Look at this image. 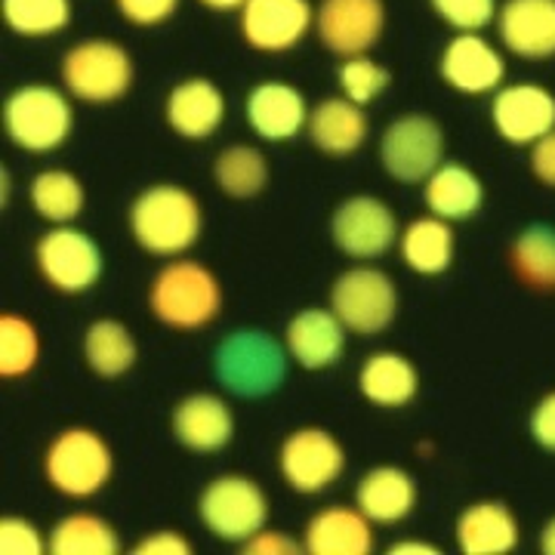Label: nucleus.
Returning <instances> with one entry per match:
<instances>
[{
    "label": "nucleus",
    "instance_id": "6",
    "mask_svg": "<svg viewBox=\"0 0 555 555\" xmlns=\"http://www.w3.org/2000/svg\"><path fill=\"white\" fill-rule=\"evenodd\" d=\"M62 87L80 102L108 105L124 100L133 87V56L118 40L87 38L68 47L60 65Z\"/></svg>",
    "mask_w": 555,
    "mask_h": 555
},
{
    "label": "nucleus",
    "instance_id": "17",
    "mask_svg": "<svg viewBox=\"0 0 555 555\" xmlns=\"http://www.w3.org/2000/svg\"><path fill=\"white\" fill-rule=\"evenodd\" d=\"M309 102L299 93L294 83L287 80H259L250 87L247 100H244V118L247 127L257 133L262 142H291L309 127Z\"/></svg>",
    "mask_w": 555,
    "mask_h": 555
},
{
    "label": "nucleus",
    "instance_id": "26",
    "mask_svg": "<svg viewBox=\"0 0 555 555\" xmlns=\"http://www.w3.org/2000/svg\"><path fill=\"white\" fill-rule=\"evenodd\" d=\"M356 506L374 525H398L414 513L416 481L401 466H374L356 488Z\"/></svg>",
    "mask_w": 555,
    "mask_h": 555
},
{
    "label": "nucleus",
    "instance_id": "12",
    "mask_svg": "<svg viewBox=\"0 0 555 555\" xmlns=\"http://www.w3.org/2000/svg\"><path fill=\"white\" fill-rule=\"evenodd\" d=\"M331 238L339 254L358 262L386 257L401 238L396 210L377 195H352L331 214Z\"/></svg>",
    "mask_w": 555,
    "mask_h": 555
},
{
    "label": "nucleus",
    "instance_id": "28",
    "mask_svg": "<svg viewBox=\"0 0 555 555\" xmlns=\"http://www.w3.org/2000/svg\"><path fill=\"white\" fill-rule=\"evenodd\" d=\"M423 201L429 214L448 222H463V219L478 217L485 204V182L478 179L476 170L444 160L436 173L423 182Z\"/></svg>",
    "mask_w": 555,
    "mask_h": 555
},
{
    "label": "nucleus",
    "instance_id": "42",
    "mask_svg": "<svg viewBox=\"0 0 555 555\" xmlns=\"http://www.w3.org/2000/svg\"><path fill=\"white\" fill-rule=\"evenodd\" d=\"M133 555H192V543L179 531L160 528L155 534H145L137 546L130 550Z\"/></svg>",
    "mask_w": 555,
    "mask_h": 555
},
{
    "label": "nucleus",
    "instance_id": "16",
    "mask_svg": "<svg viewBox=\"0 0 555 555\" xmlns=\"http://www.w3.org/2000/svg\"><path fill=\"white\" fill-rule=\"evenodd\" d=\"M438 75L460 96H488L506 80V60L481 31H456L438 56Z\"/></svg>",
    "mask_w": 555,
    "mask_h": 555
},
{
    "label": "nucleus",
    "instance_id": "22",
    "mask_svg": "<svg viewBox=\"0 0 555 555\" xmlns=\"http://www.w3.org/2000/svg\"><path fill=\"white\" fill-rule=\"evenodd\" d=\"M454 537L463 555H506L518 546L521 528L503 500H476L456 516Z\"/></svg>",
    "mask_w": 555,
    "mask_h": 555
},
{
    "label": "nucleus",
    "instance_id": "18",
    "mask_svg": "<svg viewBox=\"0 0 555 555\" xmlns=\"http://www.w3.org/2000/svg\"><path fill=\"white\" fill-rule=\"evenodd\" d=\"M496 38L518 60H553L555 0H503L496 13Z\"/></svg>",
    "mask_w": 555,
    "mask_h": 555
},
{
    "label": "nucleus",
    "instance_id": "36",
    "mask_svg": "<svg viewBox=\"0 0 555 555\" xmlns=\"http://www.w3.org/2000/svg\"><path fill=\"white\" fill-rule=\"evenodd\" d=\"M337 83L346 100L358 102V105H371L392 83V72L386 65H379L377 60H371L367 53H361V56H349V60L339 62Z\"/></svg>",
    "mask_w": 555,
    "mask_h": 555
},
{
    "label": "nucleus",
    "instance_id": "15",
    "mask_svg": "<svg viewBox=\"0 0 555 555\" xmlns=\"http://www.w3.org/2000/svg\"><path fill=\"white\" fill-rule=\"evenodd\" d=\"M241 38L259 53H287L315 28L312 0H247L238 10Z\"/></svg>",
    "mask_w": 555,
    "mask_h": 555
},
{
    "label": "nucleus",
    "instance_id": "29",
    "mask_svg": "<svg viewBox=\"0 0 555 555\" xmlns=\"http://www.w3.org/2000/svg\"><path fill=\"white\" fill-rule=\"evenodd\" d=\"M83 361L102 379H118L133 371L139 346L130 327L118 318H96L83 331Z\"/></svg>",
    "mask_w": 555,
    "mask_h": 555
},
{
    "label": "nucleus",
    "instance_id": "43",
    "mask_svg": "<svg viewBox=\"0 0 555 555\" xmlns=\"http://www.w3.org/2000/svg\"><path fill=\"white\" fill-rule=\"evenodd\" d=\"M528 164H531L537 182H543L546 189H555V130H550L546 137L537 139L531 145Z\"/></svg>",
    "mask_w": 555,
    "mask_h": 555
},
{
    "label": "nucleus",
    "instance_id": "45",
    "mask_svg": "<svg viewBox=\"0 0 555 555\" xmlns=\"http://www.w3.org/2000/svg\"><path fill=\"white\" fill-rule=\"evenodd\" d=\"M198 3L207 7V10H214V13H238L247 0H198Z\"/></svg>",
    "mask_w": 555,
    "mask_h": 555
},
{
    "label": "nucleus",
    "instance_id": "14",
    "mask_svg": "<svg viewBox=\"0 0 555 555\" xmlns=\"http://www.w3.org/2000/svg\"><path fill=\"white\" fill-rule=\"evenodd\" d=\"M491 124L506 145L531 149L555 130V96L534 80L503 83L491 100Z\"/></svg>",
    "mask_w": 555,
    "mask_h": 555
},
{
    "label": "nucleus",
    "instance_id": "24",
    "mask_svg": "<svg viewBox=\"0 0 555 555\" xmlns=\"http://www.w3.org/2000/svg\"><path fill=\"white\" fill-rule=\"evenodd\" d=\"M356 383L361 398L383 411L408 408L420 392V374H416L414 361L396 349H379L364 358Z\"/></svg>",
    "mask_w": 555,
    "mask_h": 555
},
{
    "label": "nucleus",
    "instance_id": "2",
    "mask_svg": "<svg viewBox=\"0 0 555 555\" xmlns=\"http://www.w3.org/2000/svg\"><path fill=\"white\" fill-rule=\"evenodd\" d=\"M291 352L284 339H275L259 327H238L219 339L214 349V377L235 398L275 396L291 371Z\"/></svg>",
    "mask_w": 555,
    "mask_h": 555
},
{
    "label": "nucleus",
    "instance_id": "34",
    "mask_svg": "<svg viewBox=\"0 0 555 555\" xmlns=\"http://www.w3.org/2000/svg\"><path fill=\"white\" fill-rule=\"evenodd\" d=\"M0 13L20 38H53L72 22V0H0Z\"/></svg>",
    "mask_w": 555,
    "mask_h": 555
},
{
    "label": "nucleus",
    "instance_id": "30",
    "mask_svg": "<svg viewBox=\"0 0 555 555\" xmlns=\"http://www.w3.org/2000/svg\"><path fill=\"white\" fill-rule=\"evenodd\" d=\"M509 266L525 287L537 294H555V225H525L509 247Z\"/></svg>",
    "mask_w": 555,
    "mask_h": 555
},
{
    "label": "nucleus",
    "instance_id": "4",
    "mask_svg": "<svg viewBox=\"0 0 555 555\" xmlns=\"http://www.w3.org/2000/svg\"><path fill=\"white\" fill-rule=\"evenodd\" d=\"M72 93L53 83H22L3 102V130L10 142L28 155H50L62 149L75 130Z\"/></svg>",
    "mask_w": 555,
    "mask_h": 555
},
{
    "label": "nucleus",
    "instance_id": "35",
    "mask_svg": "<svg viewBox=\"0 0 555 555\" xmlns=\"http://www.w3.org/2000/svg\"><path fill=\"white\" fill-rule=\"evenodd\" d=\"M40 361L38 327L20 312L0 315V377H28Z\"/></svg>",
    "mask_w": 555,
    "mask_h": 555
},
{
    "label": "nucleus",
    "instance_id": "46",
    "mask_svg": "<svg viewBox=\"0 0 555 555\" xmlns=\"http://www.w3.org/2000/svg\"><path fill=\"white\" fill-rule=\"evenodd\" d=\"M540 550L546 555H555V516L543 525V531H540Z\"/></svg>",
    "mask_w": 555,
    "mask_h": 555
},
{
    "label": "nucleus",
    "instance_id": "23",
    "mask_svg": "<svg viewBox=\"0 0 555 555\" xmlns=\"http://www.w3.org/2000/svg\"><path fill=\"white\" fill-rule=\"evenodd\" d=\"M309 555H367L374 553V521L358 506H327L302 528Z\"/></svg>",
    "mask_w": 555,
    "mask_h": 555
},
{
    "label": "nucleus",
    "instance_id": "11",
    "mask_svg": "<svg viewBox=\"0 0 555 555\" xmlns=\"http://www.w3.org/2000/svg\"><path fill=\"white\" fill-rule=\"evenodd\" d=\"M278 473L297 494H321L346 473V448L324 426H299L278 448Z\"/></svg>",
    "mask_w": 555,
    "mask_h": 555
},
{
    "label": "nucleus",
    "instance_id": "44",
    "mask_svg": "<svg viewBox=\"0 0 555 555\" xmlns=\"http://www.w3.org/2000/svg\"><path fill=\"white\" fill-rule=\"evenodd\" d=\"M389 555H438L436 543H426V540H401V543H392Z\"/></svg>",
    "mask_w": 555,
    "mask_h": 555
},
{
    "label": "nucleus",
    "instance_id": "19",
    "mask_svg": "<svg viewBox=\"0 0 555 555\" xmlns=\"http://www.w3.org/2000/svg\"><path fill=\"white\" fill-rule=\"evenodd\" d=\"M346 334L349 327L327 306H309L287 321L284 327V346L302 371H327L339 364L346 352Z\"/></svg>",
    "mask_w": 555,
    "mask_h": 555
},
{
    "label": "nucleus",
    "instance_id": "38",
    "mask_svg": "<svg viewBox=\"0 0 555 555\" xmlns=\"http://www.w3.org/2000/svg\"><path fill=\"white\" fill-rule=\"evenodd\" d=\"M50 550V537L40 534L35 521L22 516L0 518V553L3 555H43Z\"/></svg>",
    "mask_w": 555,
    "mask_h": 555
},
{
    "label": "nucleus",
    "instance_id": "21",
    "mask_svg": "<svg viewBox=\"0 0 555 555\" xmlns=\"http://www.w3.org/2000/svg\"><path fill=\"white\" fill-rule=\"evenodd\" d=\"M164 120L185 142H204L225 120V96L210 78L179 80L164 100Z\"/></svg>",
    "mask_w": 555,
    "mask_h": 555
},
{
    "label": "nucleus",
    "instance_id": "37",
    "mask_svg": "<svg viewBox=\"0 0 555 555\" xmlns=\"http://www.w3.org/2000/svg\"><path fill=\"white\" fill-rule=\"evenodd\" d=\"M429 7L454 31H485L500 13V0H429Z\"/></svg>",
    "mask_w": 555,
    "mask_h": 555
},
{
    "label": "nucleus",
    "instance_id": "32",
    "mask_svg": "<svg viewBox=\"0 0 555 555\" xmlns=\"http://www.w3.org/2000/svg\"><path fill=\"white\" fill-rule=\"evenodd\" d=\"M214 182L222 195L235 201L257 198L269 185V160L257 145L235 142L214 158Z\"/></svg>",
    "mask_w": 555,
    "mask_h": 555
},
{
    "label": "nucleus",
    "instance_id": "3",
    "mask_svg": "<svg viewBox=\"0 0 555 555\" xmlns=\"http://www.w3.org/2000/svg\"><path fill=\"white\" fill-rule=\"evenodd\" d=\"M149 309L170 331H201L217 321L222 284L198 259H170L152 278Z\"/></svg>",
    "mask_w": 555,
    "mask_h": 555
},
{
    "label": "nucleus",
    "instance_id": "1",
    "mask_svg": "<svg viewBox=\"0 0 555 555\" xmlns=\"http://www.w3.org/2000/svg\"><path fill=\"white\" fill-rule=\"evenodd\" d=\"M127 225L139 250L160 259H177L201 241L204 210L185 185L155 182L133 198L127 210Z\"/></svg>",
    "mask_w": 555,
    "mask_h": 555
},
{
    "label": "nucleus",
    "instance_id": "10",
    "mask_svg": "<svg viewBox=\"0 0 555 555\" xmlns=\"http://www.w3.org/2000/svg\"><path fill=\"white\" fill-rule=\"evenodd\" d=\"M379 164L404 185H420L444 164V130L433 115L411 112L389 120L379 137Z\"/></svg>",
    "mask_w": 555,
    "mask_h": 555
},
{
    "label": "nucleus",
    "instance_id": "13",
    "mask_svg": "<svg viewBox=\"0 0 555 555\" xmlns=\"http://www.w3.org/2000/svg\"><path fill=\"white\" fill-rule=\"evenodd\" d=\"M315 31L339 60L371 53L386 31V0H321Z\"/></svg>",
    "mask_w": 555,
    "mask_h": 555
},
{
    "label": "nucleus",
    "instance_id": "33",
    "mask_svg": "<svg viewBox=\"0 0 555 555\" xmlns=\"http://www.w3.org/2000/svg\"><path fill=\"white\" fill-rule=\"evenodd\" d=\"M118 550V531L96 513H68L50 528L53 555H115Z\"/></svg>",
    "mask_w": 555,
    "mask_h": 555
},
{
    "label": "nucleus",
    "instance_id": "31",
    "mask_svg": "<svg viewBox=\"0 0 555 555\" xmlns=\"http://www.w3.org/2000/svg\"><path fill=\"white\" fill-rule=\"evenodd\" d=\"M28 201H31V210L43 222L68 225V222H75L83 214L87 192H83V182L72 170L50 167V170H40L38 177L31 179Z\"/></svg>",
    "mask_w": 555,
    "mask_h": 555
},
{
    "label": "nucleus",
    "instance_id": "5",
    "mask_svg": "<svg viewBox=\"0 0 555 555\" xmlns=\"http://www.w3.org/2000/svg\"><path fill=\"white\" fill-rule=\"evenodd\" d=\"M115 473L108 441L90 426H65L43 451V478L53 491L72 500H87L105 491Z\"/></svg>",
    "mask_w": 555,
    "mask_h": 555
},
{
    "label": "nucleus",
    "instance_id": "40",
    "mask_svg": "<svg viewBox=\"0 0 555 555\" xmlns=\"http://www.w3.org/2000/svg\"><path fill=\"white\" fill-rule=\"evenodd\" d=\"M528 433L534 438L537 448L555 454V389L537 401L528 416Z\"/></svg>",
    "mask_w": 555,
    "mask_h": 555
},
{
    "label": "nucleus",
    "instance_id": "25",
    "mask_svg": "<svg viewBox=\"0 0 555 555\" xmlns=\"http://www.w3.org/2000/svg\"><path fill=\"white\" fill-rule=\"evenodd\" d=\"M367 115L364 105L346 100V96H331V100L318 102L309 115L306 133L312 139L318 152L331 155V158H349L367 142Z\"/></svg>",
    "mask_w": 555,
    "mask_h": 555
},
{
    "label": "nucleus",
    "instance_id": "9",
    "mask_svg": "<svg viewBox=\"0 0 555 555\" xmlns=\"http://www.w3.org/2000/svg\"><path fill=\"white\" fill-rule=\"evenodd\" d=\"M35 266L40 278L68 297H80L100 284L105 254L87 232L68 225H50L35 244Z\"/></svg>",
    "mask_w": 555,
    "mask_h": 555
},
{
    "label": "nucleus",
    "instance_id": "20",
    "mask_svg": "<svg viewBox=\"0 0 555 555\" xmlns=\"http://www.w3.org/2000/svg\"><path fill=\"white\" fill-rule=\"evenodd\" d=\"M173 436L195 454H217L235 438V414L225 398L214 392H192L179 401L170 416Z\"/></svg>",
    "mask_w": 555,
    "mask_h": 555
},
{
    "label": "nucleus",
    "instance_id": "39",
    "mask_svg": "<svg viewBox=\"0 0 555 555\" xmlns=\"http://www.w3.org/2000/svg\"><path fill=\"white\" fill-rule=\"evenodd\" d=\"M179 3L182 0H115V10L120 13V20H127L130 25L155 28L177 16Z\"/></svg>",
    "mask_w": 555,
    "mask_h": 555
},
{
    "label": "nucleus",
    "instance_id": "27",
    "mask_svg": "<svg viewBox=\"0 0 555 555\" xmlns=\"http://www.w3.org/2000/svg\"><path fill=\"white\" fill-rule=\"evenodd\" d=\"M398 254L404 259V266H408L411 272H416V275H444V272L454 266V222L436 217V214L411 219V222L401 229Z\"/></svg>",
    "mask_w": 555,
    "mask_h": 555
},
{
    "label": "nucleus",
    "instance_id": "41",
    "mask_svg": "<svg viewBox=\"0 0 555 555\" xmlns=\"http://www.w3.org/2000/svg\"><path fill=\"white\" fill-rule=\"evenodd\" d=\"M244 553H250V555H299V553H306V546H302V540H297V537L284 534V531H275V528H262V531H257V534L244 543Z\"/></svg>",
    "mask_w": 555,
    "mask_h": 555
},
{
    "label": "nucleus",
    "instance_id": "8",
    "mask_svg": "<svg viewBox=\"0 0 555 555\" xmlns=\"http://www.w3.org/2000/svg\"><path fill=\"white\" fill-rule=\"evenodd\" d=\"M331 309L358 337H377L398 315V287L377 266L358 262L339 272L331 287Z\"/></svg>",
    "mask_w": 555,
    "mask_h": 555
},
{
    "label": "nucleus",
    "instance_id": "7",
    "mask_svg": "<svg viewBox=\"0 0 555 555\" xmlns=\"http://www.w3.org/2000/svg\"><path fill=\"white\" fill-rule=\"evenodd\" d=\"M201 525L225 543H247L269 521V496L257 478L225 473L210 478L198 496Z\"/></svg>",
    "mask_w": 555,
    "mask_h": 555
}]
</instances>
